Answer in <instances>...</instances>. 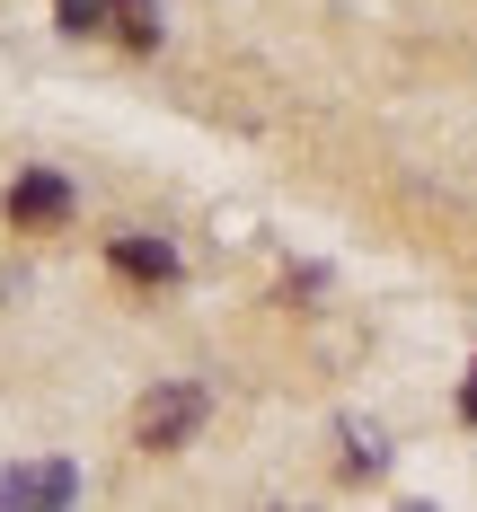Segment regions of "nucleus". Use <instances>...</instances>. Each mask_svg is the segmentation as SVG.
I'll return each instance as SVG.
<instances>
[{
    "instance_id": "f257e3e1",
    "label": "nucleus",
    "mask_w": 477,
    "mask_h": 512,
    "mask_svg": "<svg viewBox=\"0 0 477 512\" xmlns=\"http://www.w3.org/2000/svg\"><path fill=\"white\" fill-rule=\"evenodd\" d=\"M195 424H204V380H168V389H151L133 407V442L142 451H177Z\"/></svg>"
},
{
    "instance_id": "f03ea898",
    "label": "nucleus",
    "mask_w": 477,
    "mask_h": 512,
    "mask_svg": "<svg viewBox=\"0 0 477 512\" xmlns=\"http://www.w3.org/2000/svg\"><path fill=\"white\" fill-rule=\"evenodd\" d=\"M71 221V186H62V168H27L18 186H9V230H62Z\"/></svg>"
},
{
    "instance_id": "7ed1b4c3",
    "label": "nucleus",
    "mask_w": 477,
    "mask_h": 512,
    "mask_svg": "<svg viewBox=\"0 0 477 512\" xmlns=\"http://www.w3.org/2000/svg\"><path fill=\"white\" fill-rule=\"evenodd\" d=\"M106 256H115V274H124V283H151V292H168V283H177V248H168V239H151V230H115V239H106Z\"/></svg>"
},
{
    "instance_id": "20e7f679",
    "label": "nucleus",
    "mask_w": 477,
    "mask_h": 512,
    "mask_svg": "<svg viewBox=\"0 0 477 512\" xmlns=\"http://www.w3.org/2000/svg\"><path fill=\"white\" fill-rule=\"evenodd\" d=\"M71 495H80L71 460H36V468H9L0 477V504H71Z\"/></svg>"
},
{
    "instance_id": "39448f33",
    "label": "nucleus",
    "mask_w": 477,
    "mask_h": 512,
    "mask_svg": "<svg viewBox=\"0 0 477 512\" xmlns=\"http://www.w3.org/2000/svg\"><path fill=\"white\" fill-rule=\"evenodd\" d=\"M106 36L133 45V53H151L159 45V0H106Z\"/></svg>"
},
{
    "instance_id": "423d86ee",
    "label": "nucleus",
    "mask_w": 477,
    "mask_h": 512,
    "mask_svg": "<svg viewBox=\"0 0 477 512\" xmlns=\"http://www.w3.org/2000/svg\"><path fill=\"white\" fill-rule=\"evenodd\" d=\"M53 27H62V36H98V27H106V0H53Z\"/></svg>"
},
{
    "instance_id": "0eeeda50",
    "label": "nucleus",
    "mask_w": 477,
    "mask_h": 512,
    "mask_svg": "<svg viewBox=\"0 0 477 512\" xmlns=\"http://www.w3.org/2000/svg\"><path fill=\"white\" fill-rule=\"evenodd\" d=\"M460 415L477 424V362H469V389H460Z\"/></svg>"
}]
</instances>
